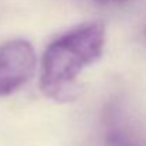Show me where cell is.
<instances>
[{
  "mask_svg": "<svg viewBox=\"0 0 146 146\" xmlns=\"http://www.w3.org/2000/svg\"><path fill=\"white\" fill-rule=\"evenodd\" d=\"M106 30L102 21H90L57 37L41 60V90L51 99L67 101L80 74L102 57Z\"/></svg>",
  "mask_w": 146,
  "mask_h": 146,
  "instance_id": "6da1fadb",
  "label": "cell"
},
{
  "mask_svg": "<svg viewBox=\"0 0 146 146\" xmlns=\"http://www.w3.org/2000/svg\"><path fill=\"white\" fill-rule=\"evenodd\" d=\"M37 54L24 38H13L0 46V98L20 90L34 74Z\"/></svg>",
  "mask_w": 146,
  "mask_h": 146,
  "instance_id": "7a4b0ae2",
  "label": "cell"
},
{
  "mask_svg": "<svg viewBox=\"0 0 146 146\" xmlns=\"http://www.w3.org/2000/svg\"><path fill=\"white\" fill-rule=\"evenodd\" d=\"M106 146H146V138L118 105H112L105 116Z\"/></svg>",
  "mask_w": 146,
  "mask_h": 146,
  "instance_id": "3957f363",
  "label": "cell"
},
{
  "mask_svg": "<svg viewBox=\"0 0 146 146\" xmlns=\"http://www.w3.org/2000/svg\"><path fill=\"white\" fill-rule=\"evenodd\" d=\"M95 1L101 6H119V4H123L129 0H95Z\"/></svg>",
  "mask_w": 146,
  "mask_h": 146,
  "instance_id": "277c9868",
  "label": "cell"
}]
</instances>
